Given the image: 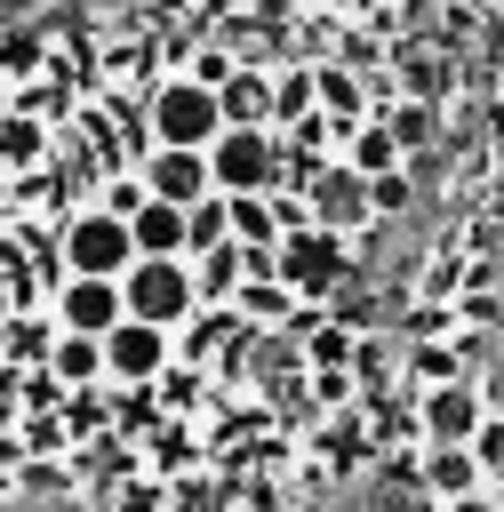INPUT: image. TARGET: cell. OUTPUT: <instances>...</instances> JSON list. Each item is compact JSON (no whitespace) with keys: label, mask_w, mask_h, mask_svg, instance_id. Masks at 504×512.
Returning <instances> with one entry per match:
<instances>
[{"label":"cell","mask_w":504,"mask_h":512,"mask_svg":"<svg viewBox=\"0 0 504 512\" xmlns=\"http://www.w3.org/2000/svg\"><path fill=\"white\" fill-rule=\"evenodd\" d=\"M224 128H232V120H224L216 80L176 72V80H160V88H152V144H216Z\"/></svg>","instance_id":"6da1fadb"},{"label":"cell","mask_w":504,"mask_h":512,"mask_svg":"<svg viewBox=\"0 0 504 512\" xmlns=\"http://www.w3.org/2000/svg\"><path fill=\"white\" fill-rule=\"evenodd\" d=\"M120 280H128V312H136V320L184 328V320L200 312V280H192V256H136Z\"/></svg>","instance_id":"7a4b0ae2"},{"label":"cell","mask_w":504,"mask_h":512,"mask_svg":"<svg viewBox=\"0 0 504 512\" xmlns=\"http://www.w3.org/2000/svg\"><path fill=\"white\" fill-rule=\"evenodd\" d=\"M208 160H216V192H272V184H288L280 128H224L208 144Z\"/></svg>","instance_id":"3957f363"},{"label":"cell","mask_w":504,"mask_h":512,"mask_svg":"<svg viewBox=\"0 0 504 512\" xmlns=\"http://www.w3.org/2000/svg\"><path fill=\"white\" fill-rule=\"evenodd\" d=\"M344 272H352V248L336 240V224H304V232L280 240V280H288L304 304H328V296L344 288Z\"/></svg>","instance_id":"277c9868"},{"label":"cell","mask_w":504,"mask_h":512,"mask_svg":"<svg viewBox=\"0 0 504 512\" xmlns=\"http://www.w3.org/2000/svg\"><path fill=\"white\" fill-rule=\"evenodd\" d=\"M56 248H64V264H72V272H128V264L144 256V248H136V224H128L120 208H104V200H96V208H80V216L64 224V240H56Z\"/></svg>","instance_id":"5b68a950"},{"label":"cell","mask_w":504,"mask_h":512,"mask_svg":"<svg viewBox=\"0 0 504 512\" xmlns=\"http://www.w3.org/2000/svg\"><path fill=\"white\" fill-rule=\"evenodd\" d=\"M48 312H56L64 328H80V336H112V328L128 320V280H120V272H72Z\"/></svg>","instance_id":"8992f818"},{"label":"cell","mask_w":504,"mask_h":512,"mask_svg":"<svg viewBox=\"0 0 504 512\" xmlns=\"http://www.w3.org/2000/svg\"><path fill=\"white\" fill-rule=\"evenodd\" d=\"M144 184L160 192V200H208L216 192V160H208V144H144Z\"/></svg>","instance_id":"52a82bcc"},{"label":"cell","mask_w":504,"mask_h":512,"mask_svg":"<svg viewBox=\"0 0 504 512\" xmlns=\"http://www.w3.org/2000/svg\"><path fill=\"white\" fill-rule=\"evenodd\" d=\"M104 352H112V384H152V376H168V360H176V328L128 312V320L104 336Z\"/></svg>","instance_id":"ba28073f"},{"label":"cell","mask_w":504,"mask_h":512,"mask_svg":"<svg viewBox=\"0 0 504 512\" xmlns=\"http://www.w3.org/2000/svg\"><path fill=\"white\" fill-rule=\"evenodd\" d=\"M416 424H424V440H472L488 424V392L472 376H448V384H432L416 400Z\"/></svg>","instance_id":"9c48e42d"},{"label":"cell","mask_w":504,"mask_h":512,"mask_svg":"<svg viewBox=\"0 0 504 512\" xmlns=\"http://www.w3.org/2000/svg\"><path fill=\"white\" fill-rule=\"evenodd\" d=\"M416 480H424V496H472V488H488V464H480V448L472 440H424V464H416Z\"/></svg>","instance_id":"30bf717a"},{"label":"cell","mask_w":504,"mask_h":512,"mask_svg":"<svg viewBox=\"0 0 504 512\" xmlns=\"http://www.w3.org/2000/svg\"><path fill=\"white\" fill-rule=\"evenodd\" d=\"M216 96H224V120H232V128H280V72L240 64Z\"/></svg>","instance_id":"8fae6325"},{"label":"cell","mask_w":504,"mask_h":512,"mask_svg":"<svg viewBox=\"0 0 504 512\" xmlns=\"http://www.w3.org/2000/svg\"><path fill=\"white\" fill-rule=\"evenodd\" d=\"M312 216L320 224H360V216H376V200H368V176L344 160V168H320L312 176Z\"/></svg>","instance_id":"7c38bea8"},{"label":"cell","mask_w":504,"mask_h":512,"mask_svg":"<svg viewBox=\"0 0 504 512\" xmlns=\"http://www.w3.org/2000/svg\"><path fill=\"white\" fill-rule=\"evenodd\" d=\"M128 224H136V248H144V256H192V208H184V200H160V192H152Z\"/></svg>","instance_id":"4fadbf2b"},{"label":"cell","mask_w":504,"mask_h":512,"mask_svg":"<svg viewBox=\"0 0 504 512\" xmlns=\"http://www.w3.org/2000/svg\"><path fill=\"white\" fill-rule=\"evenodd\" d=\"M192 280H200V304H240V288H248V248L224 240V248L192 256Z\"/></svg>","instance_id":"5bb4252c"},{"label":"cell","mask_w":504,"mask_h":512,"mask_svg":"<svg viewBox=\"0 0 504 512\" xmlns=\"http://www.w3.org/2000/svg\"><path fill=\"white\" fill-rule=\"evenodd\" d=\"M224 200H232V240H248V248H280L288 240V216H280L272 192H224Z\"/></svg>","instance_id":"9a60e30c"},{"label":"cell","mask_w":504,"mask_h":512,"mask_svg":"<svg viewBox=\"0 0 504 512\" xmlns=\"http://www.w3.org/2000/svg\"><path fill=\"white\" fill-rule=\"evenodd\" d=\"M400 152H408V136L400 128H344V160L360 168V176H384V168H400Z\"/></svg>","instance_id":"2e32d148"},{"label":"cell","mask_w":504,"mask_h":512,"mask_svg":"<svg viewBox=\"0 0 504 512\" xmlns=\"http://www.w3.org/2000/svg\"><path fill=\"white\" fill-rule=\"evenodd\" d=\"M232 312H240L248 328H272V320H296V312H304V296H296L288 280H248Z\"/></svg>","instance_id":"e0dca14e"},{"label":"cell","mask_w":504,"mask_h":512,"mask_svg":"<svg viewBox=\"0 0 504 512\" xmlns=\"http://www.w3.org/2000/svg\"><path fill=\"white\" fill-rule=\"evenodd\" d=\"M304 112H320V64H288L280 72V128H296Z\"/></svg>","instance_id":"ac0fdd59"},{"label":"cell","mask_w":504,"mask_h":512,"mask_svg":"<svg viewBox=\"0 0 504 512\" xmlns=\"http://www.w3.org/2000/svg\"><path fill=\"white\" fill-rule=\"evenodd\" d=\"M96 200H104V208H120V216H136V208L152 200V184H144V168H136V176H112V184H104Z\"/></svg>","instance_id":"d6986e66"},{"label":"cell","mask_w":504,"mask_h":512,"mask_svg":"<svg viewBox=\"0 0 504 512\" xmlns=\"http://www.w3.org/2000/svg\"><path fill=\"white\" fill-rule=\"evenodd\" d=\"M472 448H480V464H488V480H504V408H488V424L472 432Z\"/></svg>","instance_id":"ffe728a7"},{"label":"cell","mask_w":504,"mask_h":512,"mask_svg":"<svg viewBox=\"0 0 504 512\" xmlns=\"http://www.w3.org/2000/svg\"><path fill=\"white\" fill-rule=\"evenodd\" d=\"M368 200H376V216H400V208H408V176H400V168L368 176Z\"/></svg>","instance_id":"44dd1931"},{"label":"cell","mask_w":504,"mask_h":512,"mask_svg":"<svg viewBox=\"0 0 504 512\" xmlns=\"http://www.w3.org/2000/svg\"><path fill=\"white\" fill-rule=\"evenodd\" d=\"M320 104H328L336 120H352V104H360V96H352V80H344L336 64H320Z\"/></svg>","instance_id":"7402d4cb"},{"label":"cell","mask_w":504,"mask_h":512,"mask_svg":"<svg viewBox=\"0 0 504 512\" xmlns=\"http://www.w3.org/2000/svg\"><path fill=\"white\" fill-rule=\"evenodd\" d=\"M32 152H40V128H32L24 112H16V120H8V168H24Z\"/></svg>","instance_id":"603a6c76"},{"label":"cell","mask_w":504,"mask_h":512,"mask_svg":"<svg viewBox=\"0 0 504 512\" xmlns=\"http://www.w3.org/2000/svg\"><path fill=\"white\" fill-rule=\"evenodd\" d=\"M192 72H200V80H216V88H224V80H232V72H240V64H232V56H224V48H200V56H192Z\"/></svg>","instance_id":"cb8c5ba5"},{"label":"cell","mask_w":504,"mask_h":512,"mask_svg":"<svg viewBox=\"0 0 504 512\" xmlns=\"http://www.w3.org/2000/svg\"><path fill=\"white\" fill-rule=\"evenodd\" d=\"M440 512H496V488H472V496H448Z\"/></svg>","instance_id":"d4e9b609"},{"label":"cell","mask_w":504,"mask_h":512,"mask_svg":"<svg viewBox=\"0 0 504 512\" xmlns=\"http://www.w3.org/2000/svg\"><path fill=\"white\" fill-rule=\"evenodd\" d=\"M480 392H488V408H504V376H480Z\"/></svg>","instance_id":"484cf974"},{"label":"cell","mask_w":504,"mask_h":512,"mask_svg":"<svg viewBox=\"0 0 504 512\" xmlns=\"http://www.w3.org/2000/svg\"><path fill=\"white\" fill-rule=\"evenodd\" d=\"M8 512H48V504H32V496H16V504H8Z\"/></svg>","instance_id":"4316f807"},{"label":"cell","mask_w":504,"mask_h":512,"mask_svg":"<svg viewBox=\"0 0 504 512\" xmlns=\"http://www.w3.org/2000/svg\"><path fill=\"white\" fill-rule=\"evenodd\" d=\"M488 488H496V512H504V480H488Z\"/></svg>","instance_id":"83f0119b"}]
</instances>
